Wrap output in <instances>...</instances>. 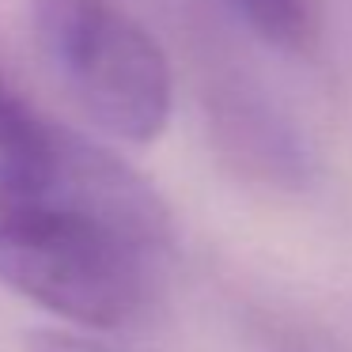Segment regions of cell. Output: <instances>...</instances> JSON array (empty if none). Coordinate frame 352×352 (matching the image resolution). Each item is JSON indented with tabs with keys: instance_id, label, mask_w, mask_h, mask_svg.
Listing matches in <instances>:
<instances>
[{
	"instance_id": "3957f363",
	"label": "cell",
	"mask_w": 352,
	"mask_h": 352,
	"mask_svg": "<svg viewBox=\"0 0 352 352\" xmlns=\"http://www.w3.org/2000/svg\"><path fill=\"white\" fill-rule=\"evenodd\" d=\"M208 107L216 144L239 170L276 186H296L299 178H307L303 140L288 118H280L276 107L261 99V91L228 80L208 95Z\"/></svg>"
},
{
	"instance_id": "5b68a950",
	"label": "cell",
	"mask_w": 352,
	"mask_h": 352,
	"mask_svg": "<svg viewBox=\"0 0 352 352\" xmlns=\"http://www.w3.org/2000/svg\"><path fill=\"white\" fill-rule=\"evenodd\" d=\"M239 16L280 50H307L314 38V0H231Z\"/></svg>"
},
{
	"instance_id": "6da1fadb",
	"label": "cell",
	"mask_w": 352,
	"mask_h": 352,
	"mask_svg": "<svg viewBox=\"0 0 352 352\" xmlns=\"http://www.w3.org/2000/svg\"><path fill=\"white\" fill-rule=\"evenodd\" d=\"M167 250L170 216L155 190L69 129L42 190H0V284L84 329L140 318Z\"/></svg>"
},
{
	"instance_id": "8992f818",
	"label": "cell",
	"mask_w": 352,
	"mask_h": 352,
	"mask_svg": "<svg viewBox=\"0 0 352 352\" xmlns=\"http://www.w3.org/2000/svg\"><path fill=\"white\" fill-rule=\"evenodd\" d=\"M27 352H114L91 337L69 333V329H34L27 333Z\"/></svg>"
},
{
	"instance_id": "7a4b0ae2",
	"label": "cell",
	"mask_w": 352,
	"mask_h": 352,
	"mask_svg": "<svg viewBox=\"0 0 352 352\" xmlns=\"http://www.w3.org/2000/svg\"><path fill=\"white\" fill-rule=\"evenodd\" d=\"M31 31L57 84L107 137L152 144L167 129L170 61L122 0H31Z\"/></svg>"
},
{
	"instance_id": "277c9868",
	"label": "cell",
	"mask_w": 352,
	"mask_h": 352,
	"mask_svg": "<svg viewBox=\"0 0 352 352\" xmlns=\"http://www.w3.org/2000/svg\"><path fill=\"white\" fill-rule=\"evenodd\" d=\"M65 129L42 118L0 72V190H42L54 178Z\"/></svg>"
}]
</instances>
